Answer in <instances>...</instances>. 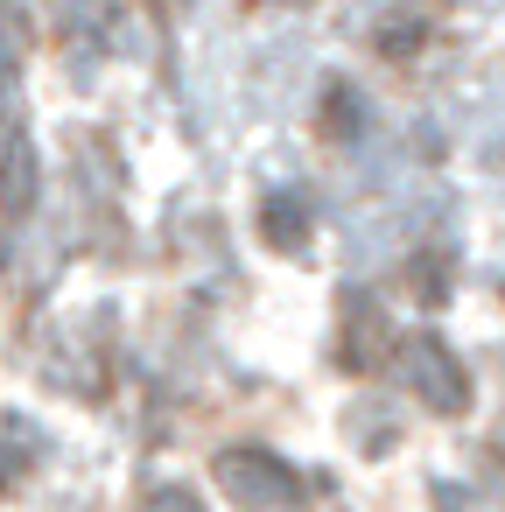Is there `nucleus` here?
Returning a JSON list of instances; mask_svg holds the SVG:
<instances>
[]
</instances>
